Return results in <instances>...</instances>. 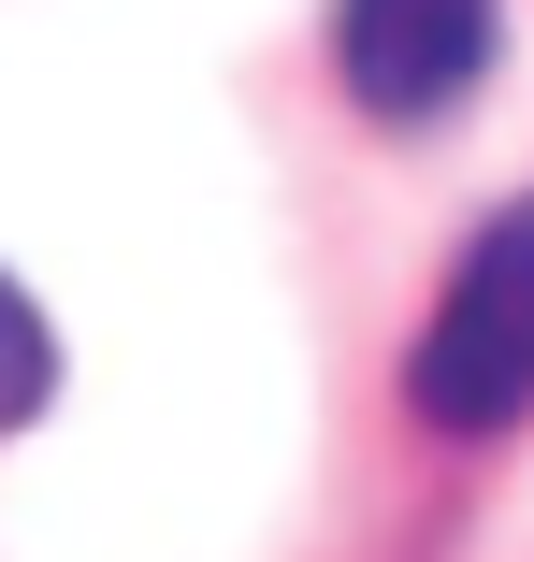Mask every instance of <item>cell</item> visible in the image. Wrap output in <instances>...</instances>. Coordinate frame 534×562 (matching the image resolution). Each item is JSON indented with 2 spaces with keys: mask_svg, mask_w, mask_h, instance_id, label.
<instances>
[{
  "mask_svg": "<svg viewBox=\"0 0 534 562\" xmlns=\"http://www.w3.org/2000/svg\"><path fill=\"white\" fill-rule=\"evenodd\" d=\"M404 404L434 432H520L534 418V202H505L448 260L434 317H419V347H404Z\"/></svg>",
  "mask_w": 534,
  "mask_h": 562,
  "instance_id": "6da1fadb",
  "label": "cell"
},
{
  "mask_svg": "<svg viewBox=\"0 0 534 562\" xmlns=\"http://www.w3.org/2000/svg\"><path fill=\"white\" fill-rule=\"evenodd\" d=\"M505 0H333V87L376 131H434L491 87Z\"/></svg>",
  "mask_w": 534,
  "mask_h": 562,
  "instance_id": "7a4b0ae2",
  "label": "cell"
},
{
  "mask_svg": "<svg viewBox=\"0 0 534 562\" xmlns=\"http://www.w3.org/2000/svg\"><path fill=\"white\" fill-rule=\"evenodd\" d=\"M58 404V331H44V303L0 274V432H30Z\"/></svg>",
  "mask_w": 534,
  "mask_h": 562,
  "instance_id": "3957f363",
  "label": "cell"
}]
</instances>
